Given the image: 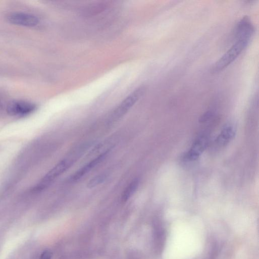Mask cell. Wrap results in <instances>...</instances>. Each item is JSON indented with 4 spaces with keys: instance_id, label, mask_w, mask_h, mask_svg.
<instances>
[{
    "instance_id": "obj_5",
    "label": "cell",
    "mask_w": 259,
    "mask_h": 259,
    "mask_svg": "<svg viewBox=\"0 0 259 259\" xmlns=\"http://www.w3.org/2000/svg\"><path fill=\"white\" fill-rule=\"evenodd\" d=\"M208 144L209 138L207 136H199L194 141L191 148L184 156L185 161L190 162L196 160L206 148Z\"/></svg>"
},
{
    "instance_id": "obj_4",
    "label": "cell",
    "mask_w": 259,
    "mask_h": 259,
    "mask_svg": "<svg viewBox=\"0 0 259 259\" xmlns=\"http://www.w3.org/2000/svg\"><path fill=\"white\" fill-rule=\"evenodd\" d=\"M36 108V106L31 102L15 100L9 103L7 108V112L11 116L23 117L34 112Z\"/></svg>"
},
{
    "instance_id": "obj_12",
    "label": "cell",
    "mask_w": 259,
    "mask_h": 259,
    "mask_svg": "<svg viewBox=\"0 0 259 259\" xmlns=\"http://www.w3.org/2000/svg\"><path fill=\"white\" fill-rule=\"evenodd\" d=\"M53 252L49 250L44 251L40 255L39 259H51Z\"/></svg>"
},
{
    "instance_id": "obj_8",
    "label": "cell",
    "mask_w": 259,
    "mask_h": 259,
    "mask_svg": "<svg viewBox=\"0 0 259 259\" xmlns=\"http://www.w3.org/2000/svg\"><path fill=\"white\" fill-rule=\"evenodd\" d=\"M254 33V27L247 17L242 18L237 24L235 30L237 38H244L250 40Z\"/></svg>"
},
{
    "instance_id": "obj_3",
    "label": "cell",
    "mask_w": 259,
    "mask_h": 259,
    "mask_svg": "<svg viewBox=\"0 0 259 259\" xmlns=\"http://www.w3.org/2000/svg\"><path fill=\"white\" fill-rule=\"evenodd\" d=\"M144 92L145 88L140 87L131 93L115 110L112 118L114 120H118L124 116L143 95Z\"/></svg>"
},
{
    "instance_id": "obj_11",
    "label": "cell",
    "mask_w": 259,
    "mask_h": 259,
    "mask_svg": "<svg viewBox=\"0 0 259 259\" xmlns=\"http://www.w3.org/2000/svg\"><path fill=\"white\" fill-rule=\"evenodd\" d=\"M107 177V175L103 174L97 175L90 180L87 185V187L89 188L96 187L103 183L106 181Z\"/></svg>"
},
{
    "instance_id": "obj_10",
    "label": "cell",
    "mask_w": 259,
    "mask_h": 259,
    "mask_svg": "<svg viewBox=\"0 0 259 259\" xmlns=\"http://www.w3.org/2000/svg\"><path fill=\"white\" fill-rule=\"evenodd\" d=\"M139 184V181L136 179L132 181L126 188L122 195L123 201H127L137 190Z\"/></svg>"
},
{
    "instance_id": "obj_2",
    "label": "cell",
    "mask_w": 259,
    "mask_h": 259,
    "mask_svg": "<svg viewBox=\"0 0 259 259\" xmlns=\"http://www.w3.org/2000/svg\"><path fill=\"white\" fill-rule=\"evenodd\" d=\"M74 162L75 160L73 159H66L61 161L44 177L36 186V189L41 190L49 186L56 179L72 167Z\"/></svg>"
},
{
    "instance_id": "obj_9",
    "label": "cell",
    "mask_w": 259,
    "mask_h": 259,
    "mask_svg": "<svg viewBox=\"0 0 259 259\" xmlns=\"http://www.w3.org/2000/svg\"><path fill=\"white\" fill-rule=\"evenodd\" d=\"M235 133V126L231 123L227 124L223 127L217 138L216 143L220 146H226L234 138Z\"/></svg>"
},
{
    "instance_id": "obj_1",
    "label": "cell",
    "mask_w": 259,
    "mask_h": 259,
    "mask_svg": "<svg viewBox=\"0 0 259 259\" xmlns=\"http://www.w3.org/2000/svg\"><path fill=\"white\" fill-rule=\"evenodd\" d=\"M250 40L236 39L235 43L215 64L212 69L213 72H220L231 64L246 48Z\"/></svg>"
},
{
    "instance_id": "obj_7",
    "label": "cell",
    "mask_w": 259,
    "mask_h": 259,
    "mask_svg": "<svg viewBox=\"0 0 259 259\" xmlns=\"http://www.w3.org/2000/svg\"><path fill=\"white\" fill-rule=\"evenodd\" d=\"M109 152V150L104 152L81 168L73 174L71 178V180L73 182H77L81 179L94 167L100 164L105 159Z\"/></svg>"
},
{
    "instance_id": "obj_6",
    "label": "cell",
    "mask_w": 259,
    "mask_h": 259,
    "mask_svg": "<svg viewBox=\"0 0 259 259\" xmlns=\"http://www.w3.org/2000/svg\"><path fill=\"white\" fill-rule=\"evenodd\" d=\"M8 20L12 24L27 27H36L39 23L36 16L24 13H13L9 16Z\"/></svg>"
},
{
    "instance_id": "obj_13",
    "label": "cell",
    "mask_w": 259,
    "mask_h": 259,
    "mask_svg": "<svg viewBox=\"0 0 259 259\" xmlns=\"http://www.w3.org/2000/svg\"><path fill=\"white\" fill-rule=\"evenodd\" d=\"M212 116V113L210 112H208L204 114L201 118L200 121L201 122H204L209 120Z\"/></svg>"
}]
</instances>
